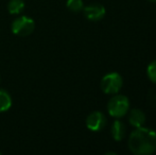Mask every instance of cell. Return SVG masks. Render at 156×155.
<instances>
[{
    "label": "cell",
    "instance_id": "obj_1",
    "mask_svg": "<svg viewBox=\"0 0 156 155\" xmlns=\"http://www.w3.org/2000/svg\"><path fill=\"white\" fill-rule=\"evenodd\" d=\"M129 150L135 155H150L156 151V132L152 129L136 128L127 140Z\"/></svg>",
    "mask_w": 156,
    "mask_h": 155
},
{
    "label": "cell",
    "instance_id": "obj_2",
    "mask_svg": "<svg viewBox=\"0 0 156 155\" xmlns=\"http://www.w3.org/2000/svg\"><path fill=\"white\" fill-rule=\"evenodd\" d=\"M107 112L109 116L120 119L124 117L129 111V100L126 96L115 93L107 102Z\"/></svg>",
    "mask_w": 156,
    "mask_h": 155
},
{
    "label": "cell",
    "instance_id": "obj_3",
    "mask_svg": "<svg viewBox=\"0 0 156 155\" xmlns=\"http://www.w3.org/2000/svg\"><path fill=\"white\" fill-rule=\"evenodd\" d=\"M123 86V79L118 72H108L101 79V90L106 95H115L121 90Z\"/></svg>",
    "mask_w": 156,
    "mask_h": 155
},
{
    "label": "cell",
    "instance_id": "obj_4",
    "mask_svg": "<svg viewBox=\"0 0 156 155\" xmlns=\"http://www.w3.org/2000/svg\"><path fill=\"white\" fill-rule=\"evenodd\" d=\"M12 32L18 36H29L35 29L34 20L29 16H19L12 21Z\"/></svg>",
    "mask_w": 156,
    "mask_h": 155
},
{
    "label": "cell",
    "instance_id": "obj_5",
    "mask_svg": "<svg viewBox=\"0 0 156 155\" xmlns=\"http://www.w3.org/2000/svg\"><path fill=\"white\" fill-rule=\"evenodd\" d=\"M85 123H86L87 129L90 130L91 132H100L105 128L107 123V119L102 112L96 111L87 116Z\"/></svg>",
    "mask_w": 156,
    "mask_h": 155
},
{
    "label": "cell",
    "instance_id": "obj_6",
    "mask_svg": "<svg viewBox=\"0 0 156 155\" xmlns=\"http://www.w3.org/2000/svg\"><path fill=\"white\" fill-rule=\"evenodd\" d=\"M85 17L90 21H99L105 16V8L100 3H90L83 8Z\"/></svg>",
    "mask_w": 156,
    "mask_h": 155
},
{
    "label": "cell",
    "instance_id": "obj_7",
    "mask_svg": "<svg viewBox=\"0 0 156 155\" xmlns=\"http://www.w3.org/2000/svg\"><path fill=\"white\" fill-rule=\"evenodd\" d=\"M129 123L132 126L136 129L144 125L147 117L144 111H141L140 108H133V110L129 111Z\"/></svg>",
    "mask_w": 156,
    "mask_h": 155
},
{
    "label": "cell",
    "instance_id": "obj_8",
    "mask_svg": "<svg viewBox=\"0 0 156 155\" xmlns=\"http://www.w3.org/2000/svg\"><path fill=\"white\" fill-rule=\"evenodd\" d=\"M126 133V126L120 119H116L111 126V134L115 141H121Z\"/></svg>",
    "mask_w": 156,
    "mask_h": 155
},
{
    "label": "cell",
    "instance_id": "obj_9",
    "mask_svg": "<svg viewBox=\"0 0 156 155\" xmlns=\"http://www.w3.org/2000/svg\"><path fill=\"white\" fill-rule=\"evenodd\" d=\"M12 106V97L5 90L0 88V113H4L9 111Z\"/></svg>",
    "mask_w": 156,
    "mask_h": 155
},
{
    "label": "cell",
    "instance_id": "obj_10",
    "mask_svg": "<svg viewBox=\"0 0 156 155\" xmlns=\"http://www.w3.org/2000/svg\"><path fill=\"white\" fill-rule=\"evenodd\" d=\"M23 0H10L8 3V12L12 15H18L25 10Z\"/></svg>",
    "mask_w": 156,
    "mask_h": 155
},
{
    "label": "cell",
    "instance_id": "obj_11",
    "mask_svg": "<svg viewBox=\"0 0 156 155\" xmlns=\"http://www.w3.org/2000/svg\"><path fill=\"white\" fill-rule=\"evenodd\" d=\"M66 6L69 11L73 13H79L83 11L84 8V2L83 0H67L66 2Z\"/></svg>",
    "mask_w": 156,
    "mask_h": 155
},
{
    "label": "cell",
    "instance_id": "obj_12",
    "mask_svg": "<svg viewBox=\"0 0 156 155\" xmlns=\"http://www.w3.org/2000/svg\"><path fill=\"white\" fill-rule=\"evenodd\" d=\"M147 76L151 82L156 84V60L149 64L147 68Z\"/></svg>",
    "mask_w": 156,
    "mask_h": 155
},
{
    "label": "cell",
    "instance_id": "obj_13",
    "mask_svg": "<svg viewBox=\"0 0 156 155\" xmlns=\"http://www.w3.org/2000/svg\"><path fill=\"white\" fill-rule=\"evenodd\" d=\"M105 155H117V153L116 152H106Z\"/></svg>",
    "mask_w": 156,
    "mask_h": 155
},
{
    "label": "cell",
    "instance_id": "obj_14",
    "mask_svg": "<svg viewBox=\"0 0 156 155\" xmlns=\"http://www.w3.org/2000/svg\"><path fill=\"white\" fill-rule=\"evenodd\" d=\"M148 1H150V2H154V3H155L156 0H148Z\"/></svg>",
    "mask_w": 156,
    "mask_h": 155
},
{
    "label": "cell",
    "instance_id": "obj_15",
    "mask_svg": "<svg viewBox=\"0 0 156 155\" xmlns=\"http://www.w3.org/2000/svg\"><path fill=\"white\" fill-rule=\"evenodd\" d=\"M0 155H1V152H0Z\"/></svg>",
    "mask_w": 156,
    "mask_h": 155
}]
</instances>
